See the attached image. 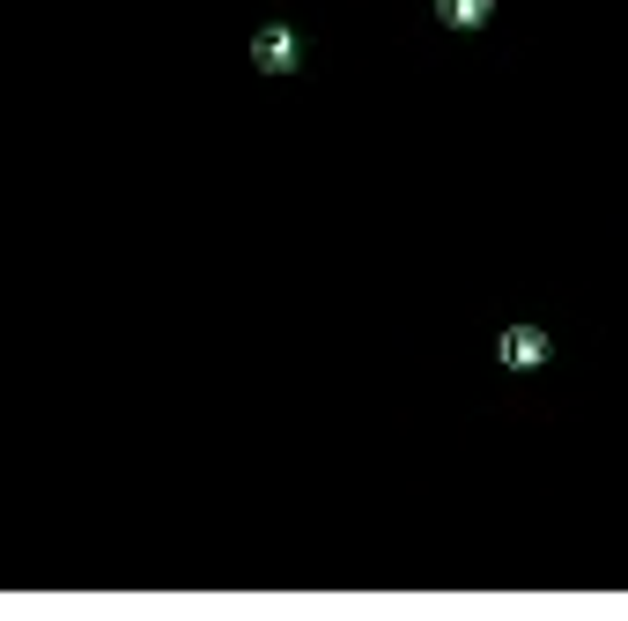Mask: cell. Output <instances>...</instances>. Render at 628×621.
I'll return each mask as SVG.
<instances>
[{"label": "cell", "instance_id": "1", "mask_svg": "<svg viewBox=\"0 0 628 621\" xmlns=\"http://www.w3.org/2000/svg\"><path fill=\"white\" fill-rule=\"evenodd\" d=\"M289 52H296V45H289L281 30H266V37H259V60H266V67H289Z\"/></svg>", "mask_w": 628, "mask_h": 621}, {"label": "cell", "instance_id": "2", "mask_svg": "<svg viewBox=\"0 0 628 621\" xmlns=\"http://www.w3.org/2000/svg\"><path fill=\"white\" fill-rule=\"evenodd\" d=\"M510 363H540V341H532V333H510Z\"/></svg>", "mask_w": 628, "mask_h": 621}, {"label": "cell", "instance_id": "3", "mask_svg": "<svg viewBox=\"0 0 628 621\" xmlns=\"http://www.w3.org/2000/svg\"><path fill=\"white\" fill-rule=\"evenodd\" d=\"M444 15L451 23H481V0H444Z\"/></svg>", "mask_w": 628, "mask_h": 621}]
</instances>
